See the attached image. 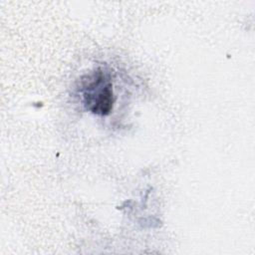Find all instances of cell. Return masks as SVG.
Returning <instances> with one entry per match:
<instances>
[{"mask_svg":"<svg viewBox=\"0 0 255 255\" xmlns=\"http://www.w3.org/2000/svg\"><path fill=\"white\" fill-rule=\"evenodd\" d=\"M84 105L87 110L99 116L111 113L115 97L110 76L101 68L82 81Z\"/></svg>","mask_w":255,"mask_h":255,"instance_id":"obj_1","label":"cell"}]
</instances>
